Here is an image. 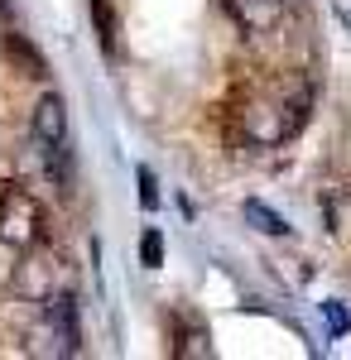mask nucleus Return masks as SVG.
<instances>
[{
	"instance_id": "9d476101",
	"label": "nucleus",
	"mask_w": 351,
	"mask_h": 360,
	"mask_svg": "<svg viewBox=\"0 0 351 360\" xmlns=\"http://www.w3.org/2000/svg\"><path fill=\"white\" fill-rule=\"evenodd\" d=\"M135 183H140V207L154 212V207H159V183H154V173H149V168H135Z\"/></svg>"
},
{
	"instance_id": "423d86ee",
	"label": "nucleus",
	"mask_w": 351,
	"mask_h": 360,
	"mask_svg": "<svg viewBox=\"0 0 351 360\" xmlns=\"http://www.w3.org/2000/svg\"><path fill=\"white\" fill-rule=\"evenodd\" d=\"M241 217H245V226H250V231H260V236H274V240H284V236L294 231V226L284 221V217L274 212L270 202H260V197H250V202H245Z\"/></svg>"
},
{
	"instance_id": "f257e3e1",
	"label": "nucleus",
	"mask_w": 351,
	"mask_h": 360,
	"mask_svg": "<svg viewBox=\"0 0 351 360\" xmlns=\"http://www.w3.org/2000/svg\"><path fill=\"white\" fill-rule=\"evenodd\" d=\"M308 101L313 91L303 77H284L274 91H260L255 101L241 106V139L255 149H274L289 135H298V125L308 120Z\"/></svg>"
},
{
	"instance_id": "f03ea898",
	"label": "nucleus",
	"mask_w": 351,
	"mask_h": 360,
	"mask_svg": "<svg viewBox=\"0 0 351 360\" xmlns=\"http://www.w3.org/2000/svg\"><path fill=\"white\" fill-rule=\"evenodd\" d=\"M29 135H34V149L39 159L49 164L54 183H68V106L58 91H44L29 111Z\"/></svg>"
},
{
	"instance_id": "6e6552de",
	"label": "nucleus",
	"mask_w": 351,
	"mask_h": 360,
	"mask_svg": "<svg viewBox=\"0 0 351 360\" xmlns=\"http://www.w3.org/2000/svg\"><path fill=\"white\" fill-rule=\"evenodd\" d=\"M323 322H327V336H347L351 332V312L337 298H323Z\"/></svg>"
},
{
	"instance_id": "39448f33",
	"label": "nucleus",
	"mask_w": 351,
	"mask_h": 360,
	"mask_svg": "<svg viewBox=\"0 0 351 360\" xmlns=\"http://www.w3.org/2000/svg\"><path fill=\"white\" fill-rule=\"evenodd\" d=\"M226 10L241 34H274L289 15V0H226Z\"/></svg>"
},
{
	"instance_id": "1a4fd4ad",
	"label": "nucleus",
	"mask_w": 351,
	"mask_h": 360,
	"mask_svg": "<svg viewBox=\"0 0 351 360\" xmlns=\"http://www.w3.org/2000/svg\"><path fill=\"white\" fill-rule=\"evenodd\" d=\"M140 264H144V269H159L164 264V236L154 231V226L140 236Z\"/></svg>"
},
{
	"instance_id": "0eeeda50",
	"label": "nucleus",
	"mask_w": 351,
	"mask_h": 360,
	"mask_svg": "<svg viewBox=\"0 0 351 360\" xmlns=\"http://www.w3.org/2000/svg\"><path fill=\"white\" fill-rule=\"evenodd\" d=\"M15 293H20V298H29V303H44V298L54 293L49 269H44L39 259H25V264H20V274H15Z\"/></svg>"
},
{
	"instance_id": "7ed1b4c3",
	"label": "nucleus",
	"mask_w": 351,
	"mask_h": 360,
	"mask_svg": "<svg viewBox=\"0 0 351 360\" xmlns=\"http://www.w3.org/2000/svg\"><path fill=\"white\" fill-rule=\"evenodd\" d=\"M44 240V207H39V197L20 188V183H0V245L29 250Z\"/></svg>"
},
{
	"instance_id": "20e7f679",
	"label": "nucleus",
	"mask_w": 351,
	"mask_h": 360,
	"mask_svg": "<svg viewBox=\"0 0 351 360\" xmlns=\"http://www.w3.org/2000/svg\"><path fill=\"white\" fill-rule=\"evenodd\" d=\"M34 351L44 356H78L82 351V327H78V298L73 293H49L39 327H34Z\"/></svg>"
}]
</instances>
